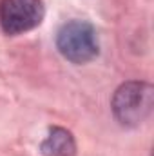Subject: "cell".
I'll use <instances>...</instances> for the list:
<instances>
[{
    "label": "cell",
    "mask_w": 154,
    "mask_h": 156,
    "mask_svg": "<svg viewBox=\"0 0 154 156\" xmlns=\"http://www.w3.org/2000/svg\"><path fill=\"white\" fill-rule=\"evenodd\" d=\"M42 0H4L0 5V24L7 35L31 31L42 22Z\"/></svg>",
    "instance_id": "3957f363"
},
{
    "label": "cell",
    "mask_w": 154,
    "mask_h": 156,
    "mask_svg": "<svg viewBox=\"0 0 154 156\" xmlns=\"http://www.w3.org/2000/svg\"><path fill=\"white\" fill-rule=\"evenodd\" d=\"M40 149L47 156H75L76 144L69 131H65L62 127H54V129H51L49 136L44 140Z\"/></svg>",
    "instance_id": "277c9868"
},
{
    "label": "cell",
    "mask_w": 154,
    "mask_h": 156,
    "mask_svg": "<svg viewBox=\"0 0 154 156\" xmlns=\"http://www.w3.org/2000/svg\"><path fill=\"white\" fill-rule=\"evenodd\" d=\"M154 89L147 82H127L116 89L113 113L121 125L136 127L145 122L152 111Z\"/></svg>",
    "instance_id": "6da1fadb"
},
{
    "label": "cell",
    "mask_w": 154,
    "mask_h": 156,
    "mask_svg": "<svg viewBox=\"0 0 154 156\" xmlns=\"http://www.w3.org/2000/svg\"><path fill=\"white\" fill-rule=\"evenodd\" d=\"M56 47L64 58L73 64H85L98 55V38L91 24L83 20H73L60 27L56 37Z\"/></svg>",
    "instance_id": "7a4b0ae2"
}]
</instances>
